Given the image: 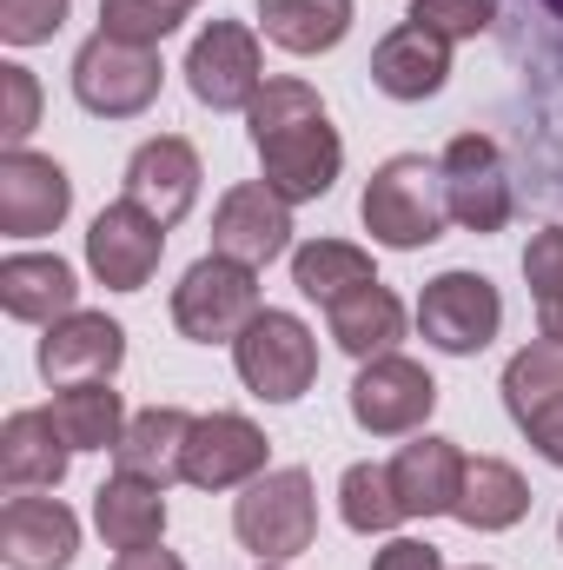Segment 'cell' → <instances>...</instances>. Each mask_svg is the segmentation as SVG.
I'll list each match as a JSON object with an SVG mask.
<instances>
[{
	"label": "cell",
	"instance_id": "6da1fadb",
	"mask_svg": "<svg viewBox=\"0 0 563 570\" xmlns=\"http://www.w3.org/2000/svg\"><path fill=\"white\" fill-rule=\"evenodd\" d=\"M358 219H365V233H372L378 246L418 253V246H431V239L444 233V219H451V206H444V173H437L424 153L385 159V166L372 173L365 199H358Z\"/></svg>",
	"mask_w": 563,
	"mask_h": 570
},
{
	"label": "cell",
	"instance_id": "30bf717a",
	"mask_svg": "<svg viewBox=\"0 0 563 570\" xmlns=\"http://www.w3.org/2000/svg\"><path fill=\"white\" fill-rule=\"evenodd\" d=\"M253 146H259L266 186L279 193L285 206L325 199L332 179H338V166H345V146H338V134H332L325 114H312V120H298V127H279V134H259Z\"/></svg>",
	"mask_w": 563,
	"mask_h": 570
},
{
	"label": "cell",
	"instance_id": "8d00e7d4",
	"mask_svg": "<svg viewBox=\"0 0 563 570\" xmlns=\"http://www.w3.org/2000/svg\"><path fill=\"white\" fill-rule=\"evenodd\" d=\"M372 570H444V558H437V544H424V538H392V544L372 558Z\"/></svg>",
	"mask_w": 563,
	"mask_h": 570
},
{
	"label": "cell",
	"instance_id": "f35d334b",
	"mask_svg": "<svg viewBox=\"0 0 563 570\" xmlns=\"http://www.w3.org/2000/svg\"><path fill=\"white\" fill-rule=\"evenodd\" d=\"M537 325H544V338L563 345V305H537Z\"/></svg>",
	"mask_w": 563,
	"mask_h": 570
},
{
	"label": "cell",
	"instance_id": "277c9868",
	"mask_svg": "<svg viewBox=\"0 0 563 570\" xmlns=\"http://www.w3.org/2000/svg\"><path fill=\"white\" fill-rule=\"evenodd\" d=\"M233 358H239L246 392L266 399V405L305 399L312 379H318V338H312V325L292 318V312H259V318L233 338Z\"/></svg>",
	"mask_w": 563,
	"mask_h": 570
},
{
	"label": "cell",
	"instance_id": "1f68e13d",
	"mask_svg": "<svg viewBox=\"0 0 563 570\" xmlns=\"http://www.w3.org/2000/svg\"><path fill=\"white\" fill-rule=\"evenodd\" d=\"M33 120H40V80H33L20 60H7V67H0V140H7V153L27 146Z\"/></svg>",
	"mask_w": 563,
	"mask_h": 570
},
{
	"label": "cell",
	"instance_id": "52a82bcc",
	"mask_svg": "<svg viewBox=\"0 0 563 570\" xmlns=\"http://www.w3.org/2000/svg\"><path fill=\"white\" fill-rule=\"evenodd\" d=\"M418 325L437 352L471 358V352H484L497 338L504 298H497V285L484 279V273H437L418 298Z\"/></svg>",
	"mask_w": 563,
	"mask_h": 570
},
{
	"label": "cell",
	"instance_id": "ab89813d",
	"mask_svg": "<svg viewBox=\"0 0 563 570\" xmlns=\"http://www.w3.org/2000/svg\"><path fill=\"white\" fill-rule=\"evenodd\" d=\"M544 7H551V13H557V20H563V0H544Z\"/></svg>",
	"mask_w": 563,
	"mask_h": 570
},
{
	"label": "cell",
	"instance_id": "e0dca14e",
	"mask_svg": "<svg viewBox=\"0 0 563 570\" xmlns=\"http://www.w3.org/2000/svg\"><path fill=\"white\" fill-rule=\"evenodd\" d=\"M127 199L146 206L159 226H179L199 199V153L179 140V134H159L127 159Z\"/></svg>",
	"mask_w": 563,
	"mask_h": 570
},
{
	"label": "cell",
	"instance_id": "44dd1931",
	"mask_svg": "<svg viewBox=\"0 0 563 570\" xmlns=\"http://www.w3.org/2000/svg\"><path fill=\"white\" fill-rule=\"evenodd\" d=\"M67 464H73V444L53 425V412H7V425H0V478L13 491L60 484Z\"/></svg>",
	"mask_w": 563,
	"mask_h": 570
},
{
	"label": "cell",
	"instance_id": "d6986e66",
	"mask_svg": "<svg viewBox=\"0 0 563 570\" xmlns=\"http://www.w3.org/2000/svg\"><path fill=\"white\" fill-rule=\"evenodd\" d=\"M464 451L451 438H431L424 431L418 444H405L392 458V491L405 504V518H451L457 511V484H464Z\"/></svg>",
	"mask_w": 563,
	"mask_h": 570
},
{
	"label": "cell",
	"instance_id": "9c48e42d",
	"mask_svg": "<svg viewBox=\"0 0 563 570\" xmlns=\"http://www.w3.org/2000/svg\"><path fill=\"white\" fill-rule=\"evenodd\" d=\"M186 87H192V100L213 107V114L253 107L259 87H266V73H259V33L239 27V20H213V27L192 40V53H186Z\"/></svg>",
	"mask_w": 563,
	"mask_h": 570
},
{
	"label": "cell",
	"instance_id": "f1b7e54d",
	"mask_svg": "<svg viewBox=\"0 0 563 570\" xmlns=\"http://www.w3.org/2000/svg\"><path fill=\"white\" fill-rule=\"evenodd\" d=\"M338 518L358 531V538H378L392 524H405V504L392 491V464H352L338 478Z\"/></svg>",
	"mask_w": 563,
	"mask_h": 570
},
{
	"label": "cell",
	"instance_id": "836d02e7",
	"mask_svg": "<svg viewBox=\"0 0 563 570\" xmlns=\"http://www.w3.org/2000/svg\"><path fill=\"white\" fill-rule=\"evenodd\" d=\"M67 7H73V0H0V40H13V47H40V40L60 33Z\"/></svg>",
	"mask_w": 563,
	"mask_h": 570
},
{
	"label": "cell",
	"instance_id": "484cf974",
	"mask_svg": "<svg viewBox=\"0 0 563 570\" xmlns=\"http://www.w3.org/2000/svg\"><path fill=\"white\" fill-rule=\"evenodd\" d=\"M259 27L285 53H332L352 33V0H259Z\"/></svg>",
	"mask_w": 563,
	"mask_h": 570
},
{
	"label": "cell",
	"instance_id": "60d3db41",
	"mask_svg": "<svg viewBox=\"0 0 563 570\" xmlns=\"http://www.w3.org/2000/svg\"><path fill=\"white\" fill-rule=\"evenodd\" d=\"M259 570H279V564H259Z\"/></svg>",
	"mask_w": 563,
	"mask_h": 570
},
{
	"label": "cell",
	"instance_id": "2e32d148",
	"mask_svg": "<svg viewBox=\"0 0 563 570\" xmlns=\"http://www.w3.org/2000/svg\"><path fill=\"white\" fill-rule=\"evenodd\" d=\"M73 551H80V518L60 498H7L0 558L13 570H67Z\"/></svg>",
	"mask_w": 563,
	"mask_h": 570
},
{
	"label": "cell",
	"instance_id": "d590c367",
	"mask_svg": "<svg viewBox=\"0 0 563 570\" xmlns=\"http://www.w3.org/2000/svg\"><path fill=\"white\" fill-rule=\"evenodd\" d=\"M517 431L551 458V464H563V399H551V405H537V412H524L517 419Z\"/></svg>",
	"mask_w": 563,
	"mask_h": 570
},
{
	"label": "cell",
	"instance_id": "cb8c5ba5",
	"mask_svg": "<svg viewBox=\"0 0 563 570\" xmlns=\"http://www.w3.org/2000/svg\"><path fill=\"white\" fill-rule=\"evenodd\" d=\"M325 318H332L338 352H352L358 365H365V358H385V352L405 338V305H398L378 279L358 285V292H345L338 305H325Z\"/></svg>",
	"mask_w": 563,
	"mask_h": 570
},
{
	"label": "cell",
	"instance_id": "d4e9b609",
	"mask_svg": "<svg viewBox=\"0 0 563 570\" xmlns=\"http://www.w3.org/2000/svg\"><path fill=\"white\" fill-rule=\"evenodd\" d=\"M524 511H531V484L504 464V458H471L464 464V484H457V524H471V531H511V524H524Z\"/></svg>",
	"mask_w": 563,
	"mask_h": 570
},
{
	"label": "cell",
	"instance_id": "7a4b0ae2",
	"mask_svg": "<svg viewBox=\"0 0 563 570\" xmlns=\"http://www.w3.org/2000/svg\"><path fill=\"white\" fill-rule=\"evenodd\" d=\"M233 531H239V544H246L259 564H285V558L312 551V538H318V498H312V478H305L298 464L253 478L246 498L233 504Z\"/></svg>",
	"mask_w": 563,
	"mask_h": 570
},
{
	"label": "cell",
	"instance_id": "5b68a950",
	"mask_svg": "<svg viewBox=\"0 0 563 570\" xmlns=\"http://www.w3.org/2000/svg\"><path fill=\"white\" fill-rule=\"evenodd\" d=\"M73 94L100 120H134L159 100V47H127L113 33H93L73 53Z\"/></svg>",
	"mask_w": 563,
	"mask_h": 570
},
{
	"label": "cell",
	"instance_id": "7bdbcfd3",
	"mask_svg": "<svg viewBox=\"0 0 563 570\" xmlns=\"http://www.w3.org/2000/svg\"><path fill=\"white\" fill-rule=\"evenodd\" d=\"M557 538H563V524H557Z\"/></svg>",
	"mask_w": 563,
	"mask_h": 570
},
{
	"label": "cell",
	"instance_id": "4dcf8cb0",
	"mask_svg": "<svg viewBox=\"0 0 563 570\" xmlns=\"http://www.w3.org/2000/svg\"><path fill=\"white\" fill-rule=\"evenodd\" d=\"M192 0H100V33L127 40V47H159L166 33H179Z\"/></svg>",
	"mask_w": 563,
	"mask_h": 570
},
{
	"label": "cell",
	"instance_id": "8992f818",
	"mask_svg": "<svg viewBox=\"0 0 563 570\" xmlns=\"http://www.w3.org/2000/svg\"><path fill=\"white\" fill-rule=\"evenodd\" d=\"M444 173V206L464 233H504L511 226V173H504V153L484 134H457L437 159Z\"/></svg>",
	"mask_w": 563,
	"mask_h": 570
},
{
	"label": "cell",
	"instance_id": "83f0119b",
	"mask_svg": "<svg viewBox=\"0 0 563 570\" xmlns=\"http://www.w3.org/2000/svg\"><path fill=\"white\" fill-rule=\"evenodd\" d=\"M292 285L305 298H318V305H338L345 292L372 285V259L358 246H345V239H312V246L292 253Z\"/></svg>",
	"mask_w": 563,
	"mask_h": 570
},
{
	"label": "cell",
	"instance_id": "3957f363",
	"mask_svg": "<svg viewBox=\"0 0 563 570\" xmlns=\"http://www.w3.org/2000/svg\"><path fill=\"white\" fill-rule=\"evenodd\" d=\"M259 312H266V305H259V273L239 266V259H226V253L199 259L186 279L172 285V325H179L192 345H226V338H239Z\"/></svg>",
	"mask_w": 563,
	"mask_h": 570
},
{
	"label": "cell",
	"instance_id": "74e56055",
	"mask_svg": "<svg viewBox=\"0 0 563 570\" xmlns=\"http://www.w3.org/2000/svg\"><path fill=\"white\" fill-rule=\"evenodd\" d=\"M113 570H186V564H179L172 551H159V544H152V551H120V564H113Z\"/></svg>",
	"mask_w": 563,
	"mask_h": 570
},
{
	"label": "cell",
	"instance_id": "e575fe53",
	"mask_svg": "<svg viewBox=\"0 0 563 570\" xmlns=\"http://www.w3.org/2000/svg\"><path fill=\"white\" fill-rule=\"evenodd\" d=\"M524 279H531V292H537V305H563V226H551V233L531 239Z\"/></svg>",
	"mask_w": 563,
	"mask_h": 570
},
{
	"label": "cell",
	"instance_id": "4316f807",
	"mask_svg": "<svg viewBox=\"0 0 563 570\" xmlns=\"http://www.w3.org/2000/svg\"><path fill=\"white\" fill-rule=\"evenodd\" d=\"M47 412H53V425L67 431V444H73V451H113V444L127 438L120 392H113L107 379H93V385H60Z\"/></svg>",
	"mask_w": 563,
	"mask_h": 570
},
{
	"label": "cell",
	"instance_id": "ffe728a7",
	"mask_svg": "<svg viewBox=\"0 0 563 570\" xmlns=\"http://www.w3.org/2000/svg\"><path fill=\"white\" fill-rule=\"evenodd\" d=\"M0 305H7V318L60 325L67 312H80L73 266L53 259V253H13V259H0Z\"/></svg>",
	"mask_w": 563,
	"mask_h": 570
},
{
	"label": "cell",
	"instance_id": "8fae6325",
	"mask_svg": "<svg viewBox=\"0 0 563 570\" xmlns=\"http://www.w3.org/2000/svg\"><path fill=\"white\" fill-rule=\"evenodd\" d=\"M73 206V179L47 159V153H0V233L7 239H40L67 219Z\"/></svg>",
	"mask_w": 563,
	"mask_h": 570
},
{
	"label": "cell",
	"instance_id": "f546056e",
	"mask_svg": "<svg viewBox=\"0 0 563 570\" xmlns=\"http://www.w3.org/2000/svg\"><path fill=\"white\" fill-rule=\"evenodd\" d=\"M551 399H563V345L537 338L504 365V405H511V419H524V412H537Z\"/></svg>",
	"mask_w": 563,
	"mask_h": 570
},
{
	"label": "cell",
	"instance_id": "603a6c76",
	"mask_svg": "<svg viewBox=\"0 0 563 570\" xmlns=\"http://www.w3.org/2000/svg\"><path fill=\"white\" fill-rule=\"evenodd\" d=\"M192 425H199V419H186L179 405H152V412H140V419H127V438L113 444L120 471L152 478V484L186 478V438H192Z\"/></svg>",
	"mask_w": 563,
	"mask_h": 570
},
{
	"label": "cell",
	"instance_id": "7c38bea8",
	"mask_svg": "<svg viewBox=\"0 0 563 570\" xmlns=\"http://www.w3.org/2000/svg\"><path fill=\"white\" fill-rule=\"evenodd\" d=\"M159 253H166V226L134 199H113L87 233V266L113 292H140L152 279V266H159Z\"/></svg>",
	"mask_w": 563,
	"mask_h": 570
},
{
	"label": "cell",
	"instance_id": "d6a6232c",
	"mask_svg": "<svg viewBox=\"0 0 563 570\" xmlns=\"http://www.w3.org/2000/svg\"><path fill=\"white\" fill-rule=\"evenodd\" d=\"M491 0H412V13L405 20H418V27H431L437 40H477L484 27H491Z\"/></svg>",
	"mask_w": 563,
	"mask_h": 570
},
{
	"label": "cell",
	"instance_id": "9a60e30c",
	"mask_svg": "<svg viewBox=\"0 0 563 570\" xmlns=\"http://www.w3.org/2000/svg\"><path fill=\"white\" fill-rule=\"evenodd\" d=\"M266 471V431L239 412H213L186 438V484L199 491H233Z\"/></svg>",
	"mask_w": 563,
	"mask_h": 570
},
{
	"label": "cell",
	"instance_id": "4fadbf2b",
	"mask_svg": "<svg viewBox=\"0 0 563 570\" xmlns=\"http://www.w3.org/2000/svg\"><path fill=\"white\" fill-rule=\"evenodd\" d=\"M285 246H292V206L266 179H246V186H233L219 199V213H213V253H226V259H239V266L259 273V266L279 259Z\"/></svg>",
	"mask_w": 563,
	"mask_h": 570
},
{
	"label": "cell",
	"instance_id": "b9f144b4",
	"mask_svg": "<svg viewBox=\"0 0 563 570\" xmlns=\"http://www.w3.org/2000/svg\"><path fill=\"white\" fill-rule=\"evenodd\" d=\"M471 570H491V564H471Z\"/></svg>",
	"mask_w": 563,
	"mask_h": 570
},
{
	"label": "cell",
	"instance_id": "7402d4cb",
	"mask_svg": "<svg viewBox=\"0 0 563 570\" xmlns=\"http://www.w3.org/2000/svg\"><path fill=\"white\" fill-rule=\"evenodd\" d=\"M93 524H100V538H107L113 551H152L159 531H166V484L134 478V471L107 478V484L93 491Z\"/></svg>",
	"mask_w": 563,
	"mask_h": 570
},
{
	"label": "cell",
	"instance_id": "ac0fdd59",
	"mask_svg": "<svg viewBox=\"0 0 563 570\" xmlns=\"http://www.w3.org/2000/svg\"><path fill=\"white\" fill-rule=\"evenodd\" d=\"M451 80V40H437L431 27L405 20L372 47V87L392 100H431Z\"/></svg>",
	"mask_w": 563,
	"mask_h": 570
},
{
	"label": "cell",
	"instance_id": "5bb4252c",
	"mask_svg": "<svg viewBox=\"0 0 563 570\" xmlns=\"http://www.w3.org/2000/svg\"><path fill=\"white\" fill-rule=\"evenodd\" d=\"M127 358V332L107 312H67L60 325H47L40 338V379L47 385H93L113 379Z\"/></svg>",
	"mask_w": 563,
	"mask_h": 570
},
{
	"label": "cell",
	"instance_id": "ba28073f",
	"mask_svg": "<svg viewBox=\"0 0 563 570\" xmlns=\"http://www.w3.org/2000/svg\"><path fill=\"white\" fill-rule=\"evenodd\" d=\"M437 412V379L424 372L418 358H365L358 379H352V419L372 431V438H405Z\"/></svg>",
	"mask_w": 563,
	"mask_h": 570
}]
</instances>
